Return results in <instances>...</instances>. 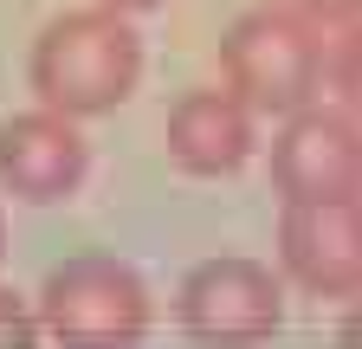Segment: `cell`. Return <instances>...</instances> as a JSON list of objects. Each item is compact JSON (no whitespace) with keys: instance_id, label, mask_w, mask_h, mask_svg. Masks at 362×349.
<instances>
[{"instance_id":"6da1fadb","label":"cell","mask_w":362,"mask_h":349,"mask_svg":"<svg viewBox=\"0 0 362 349\" xmlns=\"http://www.w3.org/2000/svg\"><path fill=\"white\" fill-rule=\"evenodd\" d=\"M33 97L59 117H104L117 104H129L136 78H143V39H136L129 13L117 7H71L59 20H45V32L33 39Z\"/></svg>"},{"instance_id":"7a4b0ae2","label":"cell","mask_w":362,"mask_h":349,"mask_svg":"<svg viewBox=\"0 0 362 349\" xmlns=\"http://www.w3.org/2000/svg\"><path fill=\"white\" fill-rule=\"evenodd\" d=\"M324 26H310L298 7L272 0V7H246L220 39V71L226 91H240L252 117H298L317 104L330 71V46L317 39Z\"/></svg>"},{"instance_id":"3957f363","label":"cell","mask_w":362,"mask_h":349,"mask_svg":"<svg viewBox=\"0 0 362 349\" xmlns=\"http://www.w3.org/2000/svg\"><path fill=\"white\" fill-rule=\"evenodd\" d=\"M149 285L110 252H84L39 285V324L59 349H136L149 336Z\"/></svg>"},{"instance_id":"277c9868","label":"cell","mask_w":362,"mask_h":349,"mask_svg":"<svg viewBox=\"0 0 362 349\" xmlns=\"http://www.w3.org/2000/svg\"><path fill=\"white\" fill-rule=\"evenodd\" d=\"M175 324L201 349H259L285 324V285L265 259L246 252L201 259L175 291Z\"/></svg>"},{"instance_id":"5b68a950","label":"cell","mask_w":362,"mask_h":349,"mask_svg":"<svg viewBox=\"0 0 362 349\" xmlns=\"http://www.w3.org/2000/svg\"><path fill=\"white\" fill-rule=\"evenodd\" d=\"M279 266L310 297H362V194L343 201H285Z\"/></svg>"},{"instance_id":"8992f818","label":"cell","mask_w":362,"mask_h":349,"mask_svg":"<svg viewBox=\"0 0 362 349\" xmlns=\"http://www.w3.org/2000/svg\"><path fill=\"white\" fill-rule=\"evenodd\" d=\"M272 188L285 201H343L362 194V123L349 110L310 104L272 136Z\"/></svg>"},{"instance_id":"52a82bcc","label":"cell","mask_w":362,"mask_h":349,"mask_svg":"<svg viewBox=\"0 0 362 349\" xmlns=\"http://www.w3.org/2000/svg\"><path fill=\"white\" fill-rule=\"evenodd\" d=\"M90 174V143L78 136V123L59 110H20L0 123V188L26 207H59L84 188Z\"/></svg>"},{"instance_id":"ba28073f","label":"cell","mask_w":362,"mask_h":349,"mask_svg":"<svg viewBox=\"0 0 362 349\" xmlns=\"http://www.w3.org/2000/svg\"><path fill=\"white\" fill-rule=\"evenodd\" d=\"M162 136H168V162L181 174L214 182V174L246 168V155H252V110H246L240 91H226V84H201V91H188L168 110Z\"/></svg>"},{"instance_id":"9c48e42d","label":"cell","mask_w":362,"mask_h":349,"mask_svg":"<svg viewBox=\"0 0 362 349\" xmlns=\"http://www.w3.org/2000/svg\"><path fill=\"white\" fill-rule=\"evenodd\" d=\"M324 84L337 91V110H349L362 123V20L330 39V71H324Z\"/></svg>"},{"instance_id":"30bf717a","label":"cell","mask_w":362,"mask_h":349,"mask_svg":"<svg viewBox=\"0 0 362 349\" xmlns=\"http://www.w3.org/2000/svg\"><path fill=\"white\" fill-rule=\"evenodd\" d=\"M45 324H39V304H26L13 285H0V349H39Z\"/></svg>"},{"instance_id":"8fae6325","label":"cell","mask_w":362,"mask_h":349,"mask_svg":"<svg viewBox=\"0 0 362 349\" xmlns=\"http://www.w3.org/2000/svg\"><path fill=\"white\" fill-rule=\"evenodd\" d=\"M285 7H298L310 26H356L362 20V0H285Z\"/></svg>"},{"instance_id":"7c38bea8","label":"cell","mask_w":362,"mask_h":349,"mask_svg":"<svg viewBox=\"0 0 362 349\" xmlns=\"http://www.w3.org/2000/svg\"><path fill=\"white\" fill-rule=\"evenodd\" d=\"M337 336H343V349H362V297H349V311H343Z\"/></svg>"},{"instance_id":"4fadbf2b","label":"cell","mask_w":362,"mask_h":349,"mask_svg":"<svg viewBox=\"0 0 362 349\" xmlns=\"http://www.w3.org/2000/svg\"><path fill=\"white\" fill-rule=\"evenodd\" d=\"M98 7H117V13H149V7H168V0H98Z\"/></svg>"},{"instance_id":"5bb4252c","label":"cell","mask_w":362,"mask_h":349,"mask_svg":"<svg viewBox=\"0 0 362 349\" xmlns=\"http://www.w3.org/2000/svg\"><path fill=\"white\" fill-rule=\"evenodd\" d=\"M0 252H7V213H0Z\"/></svg>"}]
</instances>
